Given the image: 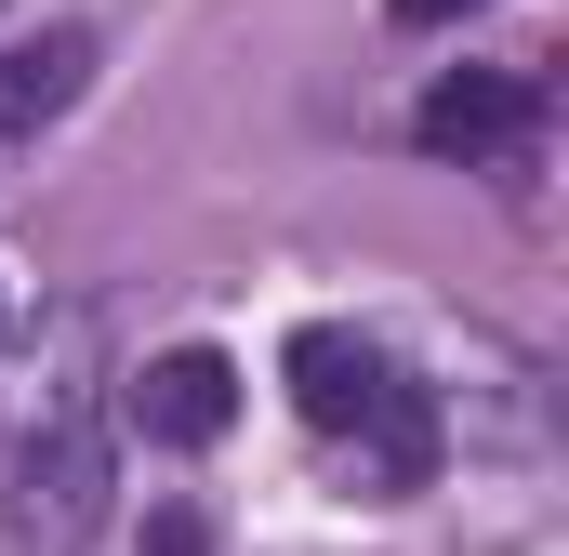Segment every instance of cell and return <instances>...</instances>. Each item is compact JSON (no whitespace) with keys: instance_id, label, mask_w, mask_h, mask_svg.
<instances>
[{"instance_id":"obj_5","label":"cell","mask_w":569,"mask_h":556,"mask_svg":"<svg viewBox=\"0 0 569 556\" xmlns=\"http://www.w3.org/2000/svg\"><path fill=\"white\" fill-rule=\"evenodd\" d=\"M80 67H93V40H13L0 53V133H40L80 93Z\"/></svg>"},{"instance_id":"obj_6","label":"cell","mask_w":569,"mask_h":556,"mask_svg":"<svg viewBox=\"0 0 569 556\" xmlns=\"http://www.w3.org/2000/svg\"><path fill=\"white\" fill-rule=\"evenodd\" d=\"M146 556H199V517H186V504H159V517H146Z\"/></svg>"},{"instance_id":"obj_7","label":"cell","mask_w":569,"mask_h":556,"mask_svg":"<svg viewBox=\"0 0 569 556\" xmlns=\"http://www.w3.org/2000/svg\"><path fill=\"white\" fill-rule=\"evenodd\" d=\"M398 27H463V13H490V0H385Z\"/></svg>"},{"instance_id":"obj_4","label":"cell","mask_w":569,"mask_h":556,"mask_svg":"<svg viewBox=\"0 0 569 556\" xmlns=\"http://www.w3.org/2000/svg\"><path fill=\"white\" fill-rule=\"evenodd\" d=\"M120 424H133L146 450H212V437L239 424V371H226L212 345H172V358H146V371H133Z\"/></svg>"},{"instance_id":"obj_1","label":"cell","mask_w":569,"mask_h":556,"mask_svg":"<svg viewBox=\"0 0 569 556\" xmlns=\"http://www.w3.org/2000/svg\"><path fill=\"white\" fill-rule=\"evenodd\" d=\"M291 398L318 437H358L371 464H385V490H425L437 477V411L425 385L385 358V345H358V331H291Z\"/></svg>"},{"instance_id":"obj_2","label":"cell","mask_w":569,"mask_h":556,"mask_svg":"<svg viewBox=\"0 0 569 556\" xmlns=\"http://www.w3.org/2000/svg\"><path fill=\"white\" fill-rule=\"evenodd\" d=\"M13 477H27L13 517H27V544H40V556H80V544H93V517H107V437H93L80 398H53V424L27 437Z\"/></svg>"},{"instance_id":"obj_3","label":"cell","mask_w":569,"mask_h":556,"mask_svg":"<svg viewBox=\"0 0 569 556\" xmlns=\"http://www.w3.org/2000/svg\"><path fill=\"white\" fill-rule=\"evenodd\" d=\"M425 159H517V146L543 133V80L530 67H463V80H437L425 93Z\"/></svg>"}]
</instances>
